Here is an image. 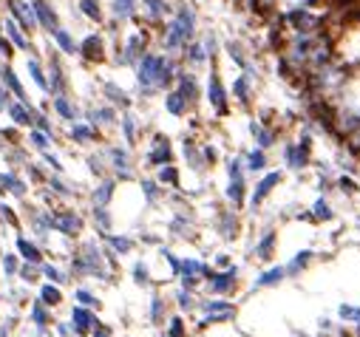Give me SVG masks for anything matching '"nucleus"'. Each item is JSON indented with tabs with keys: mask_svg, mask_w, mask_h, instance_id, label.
Listing matches in <instances>:
<instances>
[{
	"mask_svg": "<svg viewBox=\"0 0 360 337\" xmlns=\"http://www.w3.org/2000/svg\"><path fill=\"white\" fill-rule=\"evenodd\" d=\"M133 71H136V85L142 94H156V91H168L176 83V74L182 71V65L176 62L173 54L148 48L133 65Z\"/></svg>",
	"mask_w": 360,
	"mask_h": 337,
	"instance_id": "obj_1",
	"label": "nucleus"
},
{
	"mask_svg": "<svg viewBox=\"0 0 360 337\" xmlns=\"http://www.w3.org/2000/svg\"><path fill=\"white\" fill-rule=\"evenodd\" d=\"M196 34H199V9L182 0V4L173 6V15L159 29V40H162L165 54L176 57L190 40H196Z\"/></svg>",
	"mask_w": 360,
	"mask_h": 337,
	"instance_id": "obj_2",
	"label": "nucleus"
},
{
	"mask_svg": "<svg viewBox=\"0 0 360 337\" xmlns=\"http://www.w3.org/2000/svg\"><path fill=\"white\" fill-rule=\"evenodd\" d=\"M148 32H151V29H133V32H128L125 43L116 48V51H119V54H116V62H119V65H131V69H133V65L139 62V57L151 48Z\"/></svg>",
	"mask_w": 360,
	"mask_h": 337,
	"instance_id": "obj_3",
	"label": "nucleus"
},
{
	"mask_svg": "<svg viewBox=\"0 0 360 337\" xmlns=\"http://www.w3.org/2000/svg\"><path fill=\"white\" fill-rule=\"evenodd\" d=\"M173 0H139V18L142 26H151V29H162V23L173 15Z\"/></svg>",
	"mask_w": 360,
	"mask_h": 337,
	"instance_id": "obj_4",
	"label": "nucleus"
},
{
	"mask_svg": "<svg viewBox=\"0 0 360 337\" xmlns=\"http://www.w3.org/2000/svg\"><path fill=\"white\" fill-rule=\"evenodd\" d=\"M6 15L12 20H18L29 34L37 32V18H34V6H32V0H6Z\"/></svg>",
	"mask_w": 360,
	"mask_h": 337,
	"instance_id": "obj_5",
	"label": "nucleus"
},
{
	"mask_svg": "<svg viewBox=\"0 0 360 337\" xmlns=\"http://www.w3.org/2000/svg\"><path fill=\"white\" fill-rule=\"evenodd\" d=\"M105 34L102 32H91V34H86L83 40H80V57L86 60V62H102L105 60Z\"/></svg>",
	"mask_w": 360,
	"mask_h": 337,
	"instance_id": "obj_6",
	"label": "nucleus"
},
{
	"mask_svg": "<svg viewBox=\"0 0 360 337\" xmlns=\"http://www.w3.org/2000/svg\"><path fill=\"white\" fill-rule=\"evenodd\" d=\"M32 6H34V18H37V29L51 34L57 26H60V12L57 6L51 4V0H32Z\"/></svg>",
	"mask_w": 360,
	"mask_h": 337,
	"instance_id": "obj_7",
	"label": "nucleus"
},
{
	"mask_svg": "<svg viewBox=\"0 0 360 337\" xmlns=\"http://www.w3.org/2000/svg\"><path fill=\"white\" fill-rule=\"evenodd\" d=\"M284 165L290 170H304L309 165V142H286L284 145Z\"/></svg>",
	"mask_w": 360,
	"mask_h": 337,
	"instance_id": "obj_8",
	"label": "nucleus"
},
{
	"mask_svg": "<svg viewBox=\"0 0 360 337\" xmlns=\"http://www.w3.org/2000/svg\"><path fill=\"white\" fill-rule=\"evenodd\" d=\"M108 12H111V20H114L116 26L136 23V20H139V0H111Z\"/></svg>",
	"mask_w": 360,
	"mask_h": 337,
	"instance_id": "obj_9",
	"label": "nucleus"
},
{
	"mask_svg": "<svg viewBox=\"0 0 360 337\" xmlns=\"http://www.w3.org/2000/svg\"><path fill=\"white\" fill-rule=\"evenodd\" d=\"M179 57H182V62L187 65V69H201V65H207L210 62V51H207V46H204V40H190L182 51H179Z\"/></svg>",
	"mask_w": 360,
	"mask_h": 337,
	"instance_id": "obj_10",
	"label": "nucleus"
},
{
	"mask_svg": "<svg viewBox=\"0 0 360 337\" xmlns=\"http://www.w3.org/2000/svg\"><path fill=\"white\" fill-rule=\"evenodd\" d=\"M173 85H176V91H179V94H182V97H185V99H187L193 108L199 105L201 85H199V80H196V74H193L190 69H182V71L176 74V83H173Z\"/></svg>",
	"mask_w": 360,
	"mask_h": 337,
	"instance_id": "obj_11",
	"label": "nucleus"
},
{
	"mask_svg": "<svg viewBox=\"0 0 360 337\" xmlns=\"http://www.w3.org/2000/svg\"><path fill=\"white\" fill-rule=\"evenodd\" d=\"M4 34H6V40L15 46V51H32V34H29L18 20H12L9 15L4 18Z\"/></svg>",
	"mask_w": 360,
	"mask_h": 337,
	"instance_id": "obj_12",
	"label": "nucleus"
},
{
	"mask_svg": "<svg viewBox=\"0 0 360 337\" xmlns=\"http://www.w3.org/2000/svg\"><path fill=\"white\" fill-rule=\"evenodd\" d=\"M148 167H162V165H171L173 162V145L165 139V137H154L151 148H148Z\"/></svg>",
	"mask_w": 360,
	"mask_h": 337,
	"instance_id": "obj_13",
	"label": "nucleus"
},
{
	"mask_svg": "<svg viewBox=\"0 0 360 337\" xmlns=\"http://www.w3.org/2000/svg\"><path fill=\"white\" fill-rule=\"evenodd\" d=\"M48 37H51V43L57 46V51H60V54H65V57H74V54L80 51V40H77L74 34H71V29H65L62 23H60Z\"/></svg>",
	"mask_w": 360,
	"mask_h": 337,
	"instance_id": "obj_14",
	"label": "nucleus"
},
{
	"mask_svg": "<svg viewBox=\"0 0 360 337\" xmlns=\"http://www.w3.org/2000/svg\"><path fill=\"white\" fill-rule=\"evenodd\" d=\"M68 137H71V142H77V145H91V142L100 139V128H94L88 119H77V122H71Z\"/></svg>",
	"mask_w": 360,
	"mask_h": 337,
	"instance_id": "obj_15",
	"label": "nucleus"
},
{
	"mask_svg": "<svg viewBox=\"0 0 360 337\" xmlns=\"http://www.w3.org/2000/svg\"><path fill=\"white\" fill-rule=\"evenodd\" d=\"M54 99H51V108H54V114L62 119V122H77L80 119V108L74 105V102H71V97L65 94V91H60V94H51Z\"/></svg>",
	"mask_w": 360,
	"mask_h": 337,
	"instance_id": "obj_16",
	"label": "nucleus"
},
{
	"mask_svg": "<svg viewBox=\"0 0 360 337\" xmlns=\"http://www.w3.org/2000/svg\"><path fill=\"white\" fill-rule=\"evenodd\" d=\"M0 83L6 85V91L9 94H15V99H20V102H29V94H26V88H23V83H20V77L15 74V69L6 62V65H0Z\"/></svg>",
	"mask_w": 360,
	"mask_h": 337,
	"instance_id": "obj_17",
	"label": "nucleus"
},
{
	"mask_svg": "<svg viewBox=\"0 0 360 337\" xmlns=\"http://www.w3.org/2000/svg\"><path fill=\"white\" fill-rule=\"evenodd\" d=\"M207 99L219 114H227V91H225V85H222V80L215 71L210 74V83H207Z\"/></svg>",
	"mask_w": 360,
	"mask_h": 337,
	"instance_id": "obj_18",
	"label": "nucleus"
},
{
	"mask_svg": "<svg viewBox=\"0 0 360 337\" xmlns=\"http://www.w3.org/2000/svg\"><path fill=\"white\" fill-rule=\"evenodd\" d=\"M6 114H9V119L15 122V125H20V128H32V116H34V108L29 105V102H20V99H9V105H6Z\"/></svg>",
	"mask_w": 360,
	"mask_h": 337,
	"instance_id": "obj_19",
	"label": "nucleus"
},
{
	"mask_svg": "<svg viewBox=\"0 0 360 337\" xmlns=\"http://www.w3.org/2000/svg\"><path fill=\"white\" fill-rule=\"evenodd\" d=\"M54 227H57L60 233L77 235L80 227H83V219H80L77 213H71V210H60V213H54Z\"/></svg>",
	"mask_w": 360,
	"mask_h": 337,
	"instance_id": "obj_20",
	"label": "nucleus"
},
{
	"mask_svg": "<svg viewBox=\"0 0 360 337\" xmlns=\"http://www.w3.org/2000/svg\"><path fill=\"white\" fill-rule=\"evenodd\" d=\"M77 9L86 20L102 26L105 23V9H102V0H77Z\"/></svg>",
	"mask_w": 360,
	"mask_h": 337,
	"instance_id": "obj_21",
	"label": "nucleus"
},
{
	"mask_svg": "<svg viewBox=\"0 0 360 337\" xmlns=\"http://www.w3.org/2000/svg\"><path fill=\"white\" fill-rule=\"evenodd\" d=\"M165 108H168L171 116H185L187 111H193V105H190L176 88H168V94H165Z\"/></svg>",
	"mask_w": 360,
	"mask_h": 337,
	"instance_id": "obj_22",
	"label": "nucleus"
},
{
	"mask_svg": "<svg viewBox=\"0 0 360 337\" xmlns=\"http://www.w3.org/2000/svg\"><path fill=\"white\" fill-rule=\"evenodd\" d=\"M275 184H281V173H278V170H269V173L255 184V193H253V205H255V207H258L261 201L272 193V187H275Z\"/></svg>",
	"mask_w": 360,
	"mask_h": 337,
	"instance_id": "obj_23",
	"label": "nucleus"
},
{
	"mask_svg": "<svg viewBox=\"0 0 360 337\" xmlns=\"http://www.w3.org/2000/svg\"><path fill=\"white\" fill-rule=\"evenodd\" d=\"M26 69H29L32 83H34L43 94H48V74H46V69H43V62H40L37 57H29V60H26Z\"/></svg>",
	"mask_w": 360,
	"mask_h": 337,
	"instance_id": "obj_24",
	"label": "nucleus"
},
{
	"mask_svg": "<svg viewBox=\"0 0 360 337\" xmlns=\"http://www.w3.org/2000/svg\"><path fill=\"white\" fill-rule=\"evenodd\" d=\"M88 122H91L94 128H111V125L116 122V108H114V105H100V108H94V111L88 114Z\"/></svg>",
	"mask_w": 360,
	"mask_h": 337,
	"instance_id": "obj_25",
	"label": "nucleus"
},
{
	"mask_svg": "<svg viewBox=\"0 0 360 337\" xmlns=\"http://www.w3.org/2000/svg\"><path fill=\"white\" fill-rule=\"evenodd\" d=\"M114 190H116V181H114V179H105V181H100V184L94 187V193H91L94 207H105L108 201L114 198Z\"/></svg>",
	"mask_w": 360,
	"mask_h": 337,
	"instance_id": "obj_26",
	"label": "nucleus"
},
{
	"mask_svg": "<svg viewBox=\"0 0 360 337\" xmlns=\"http://www.w3.org/2000/svg\"><path fill=\"white\" fill-rule=\"evenodd\" d=\"M105 99L114 108H131V97L119 85H114V83H105Z\"/></svg>",
	"mask_w": 360,
	"mask_h": 337,
	"instance_id": "obj_27",
	"label": "nucleus"
},
{
	"mask_svg": "<svg viewBox=\"0 0 360 337\" xmlns=\"http://www.w3.org/2000/svg\"><path fill=\"white\" fill-rule=\"evenodd\" d=\"M119 128H122L125 142H128V145H136V139H139V125H136V116H133V114H125V116L119 119Z\"/></svg>",
	"mask_w": 360,
	"mask_h": 337,
	"instance_id": "obj_28",
	"label": "nucleus"
},
{
	"mask_svg": "<svg viewBox=\"0 0 360 337\" xmlns=\"http://www.w3.org/2000/svg\"><path fill=\"white\" fill-rule=\"evenodd\" d=\"M29 142H32V148H37L40 153H46V151H51V142H54V137H51V133H46V130H37V128H32V130H29Z\"/></svg>",
	"mask_w": 360,
	"mask_h": 337,
	"instance_id": "obj_29",
	"label": "nucleus"
},
{
	"mask_svg": "<svg viewBox=\"0 0 360 337\" xmlns=\"http://www.w3.org/2000/svg\"><path fill=\"white\" fill-rule=\"evenodd\" d=\"M244 165H247V170L261 173V170H267V153H264L261 148H255V151L244 153Z\"/></svg>",
	"mask_w": 360,
	"mask_h": 337,
	"instance_id": "obj_30",
	"label": "nucleus"
},
{
	"mask_svg": "<svg viewBox=\"0 0 360 337\" xmlns=\"http://www.w3.org/2000/svg\"><path fill=\"white\" fill-rule=\"evenodd\" d=\"M156 181H159V184H176V181H179V173H176L173 162L159 167V173H156Z\"/></svg>",
	"mask_w": 360,
	"mask_h": 337,
	"instance_id": "obj_31",
	"label": "nucleus"
},
{
	"mask_svg": "<svg viewBox=\"0 0 360 337\" xmlns=\"http://www.w3.org/2000/svg\"><path fill=\"white\" fill-rule=\"evenodd\" d=\"M74 320H77V329H80V331H88V329L97 323V320H94L88 312H83V309H77V312H74Z\"/></svg>",
	"mask_w": 360,
	"mask_h": 337,
	"instance_id": "obj_32",
	"label": "nucleus"
},
{
	"mask_svg": "<svg viewBox=\"0 0 360 337\" xmlns=\"http://www.w3.org/2000/svg\"><path fill=\"white\" fill-rule=\"evenodd\" d=\"M18 247H20V252H23V255H26L29 261H37V258H40V252H37V247H34V244H29L26 238H20V241H18Z\"/></svg>",
	"mask_w": 360,
	"mask_h": 337,
	"instance_id": "obj_33",
	"label": "nucleus"
},
{
	"mask_svg": "<svg viewBox=\"0 0 360 337\" xmlns=\"http://www.w3.org/2000/svg\"><path fill=\"white\" fill-rule=\"evenodd\" d=\"M43 301H46V303H57V301H60V292H57L54 287H46V289H43Z\"/></svg>",
	"mask_w": 360,
	"mask_h": 337,
	"instance_id": "obj_34",
	"label": "nucleus"
},
{
	"mask_svg": "<svg viewBox=\"0 0 360 337\" xmlns=\"http://www.w3.org/2000/svg\"><path fill=\"white\" fill-rule=\"evenodd\" d=\"M4 111H6V102H4V99H0V114H4Z\"/></svg>",
	"mask_w": 360,
	"mask_h": 337,
	"instance_id": "obj_35",
	"label": "nucleus"
},
{
	"mask_svg": "<svg viewBox=\"0 0 360 337\" xmlns=\"http://www.w3.org/2000/svg\"><path fill=\"white\" fill-rule=\"evenodd\" d=\"M97 337H108V331H97Z\"/></svg>",
	"mask_w": 360,
	"mask_h": 337,
	"instance_id": "obj_36",
	"label": "nucleus"
},
{
	"mask_svg": "<svg viewBox=\"0 0 360 337\" xmlns=\"http://www.w3.org/2000/svg\"><path fill=\"white\" fill-rule=\"evenodd\" d=\"M4 6H6V0H0V9H4Z\"/></svg>",
	"mask_w": 360,
	"mask_h": 337,
	"instance_id": "obj_37",
	"label": "nucleus"
}]
</instances>
